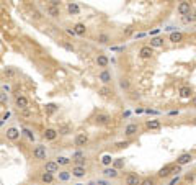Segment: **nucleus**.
<instances>
[{"label": "nucleus", "instance_id": "nucleus-1", "mask_svg": "<svg viewBox=\"0 0 196 185\" xmlns=\"http://www.w3.org/2000/svg\"><path fill=\"white\" fill-rule=\"evenodd\" d=\"M33 159H36V161H46V159H48V149H46V146H43V144L34 146V149H33Z\"/></svg>", "mask_w": 196, "mask_h": 185}, {"label": "nucleus", "instance_id": "nucleus-2", "mask_svg": "<svg viewBox=\"0 0 196 185\" xmlns=\"http://www.w3.org/2000/svg\"><path fill=\"white\" fill-rule=\"evenodd\" d=\"M139 57L141 59H144V61H147V59H151V57L154 56V48L152 46H149V44H144V46H141L139 48Z\"/></svg>", "mask_w": 196, "mask_h": 185}, {"label": "nucleus", "instance_id": "nucleus-3", "mask_svg": "<svg viewBox=\"0 0 196 185\" xmlns=\"http://www.w3.org/2000/svg\"><path fill=\"white\" fill-rule=\"evenodd\" d=\"M90 138H88V133H79L75 134V139H74V144H75L77 148H85L88 144Z\"/></svg>", "mask_w": 196, "mask_h": 185}, {"label": "nucleus", "instance_id": "nucleus-4", "mask_svg": "<svg viewBox=\"0 0 196 185\" xmlns=\"http://www.w3.org/2000/svg\"><path fill=\"white\" fill-rule=\"evenodd\" d=\"M141 182H142V178L136 172H129L124 177V185H141Z\"/></svg>", "mask_w": 196, "mask_h": 185}, {"label": "nucleus", "instance_id": "nucleus-5", "mask_svg": "<svg viewBox=\"0 0 196 185\" xmlns=\"http://www.w3.org/2000/svg\"><path fill=\"white\" fill-rule=\"evenodd\" d=\"M177 13L180 16H186L191 13V3L190 2H180L177 5Z\"/></svg>", "mask_w": 196, "mask_h": 185}, {"label": "nucleus", "instance_id": "nucleus-6", "mask_svg": "<svg viewBox=\"0 0 196 185\" xmlns=\"http://www.w3.org/2000/svg\"><path fill=\"white\" fill-rule=\"evenodd\" d=\"M15 107L18 110H26L30 108V100L25 95H15Z\"/></svg>", "mask_w": 196, "mask_h": 185}, {"label": "nucleus", "instance_id": "nucleus-7", "mask_svg": "<svg viewBox=\"0 0 196 185\" xmlns=\"http://www.w3.org/2000/svg\"><path fill=\"white\" fill-rule=\"evenodd\" d=\"M123 133H124V136H126V138L136 136L137 133H139V125H137V123H129V125H126Z\"/></svg>", "mask_w": 196, "mask_h": 185}, {"label": "nucleus", "instance_id": "nucleus-8", "mask_svg": "<svg viewBox=\"0 0 196 185\" xmlns=\"http://www.w3.org/2000/svg\"><path fill=\"white\" fill-rule=\"evenodd\" d=\"M98 80H100L103 85H109L111 80H113V76H111V72H109L108 69H103V71L98 74Z\"/></svg>", "mask_w": 196, "mask_h": 185}, {"label": "nucleus", "instance_id": "nucleus-9", "mask_svg": "<svg viewBox=\"0 0 196 185\" xmlns=\"http://www.w3.org/2000/svg\"><path fill=\"white\" fill-rule=\"evenodd\" d=\"M109 121H111V117L108 113H98L95 117V125H98V126H106Z\"/></svg>", "mask_w": 196, "mask_h": 185}, {"label": "nucleus", "instance_id": "nucleus-10", "mask_svg": "<svg viewBox=\"0 0 196 185\" xmlns=\"http://www.w3.org/2000/svg\"><path fill=\"white\" fill-rule=\"evenodd\" d=\"M98 95L100 97H103V98H113L114 97V92H113V89L109 87V85H101L100 89H98Z\"/></svg>", "mask_w": 196, "mask_h": 185}, {"label": "nucleus", "instance_id": "nucleus-11", "mask_svg": "<svg viewBox=\"0 0 196 185\" xmlns=\"http://www.w3.org/2000/svg\"><path fill=\"white\" fill-rule=\"evenodd\" d=\"M191 161H193V154H191V152H183V154H180V156L177 157V164L183 167V165L190 164Z\"/></svg>", "mask_w": 196, "mask_h": 185}, {"label": "nucleus", "instance_id": "nucleus-12", "mask_svg": "<svg viewBox=\"0 0 196 185\" xmlns=\"http://www.w3.org/2000/svg\"><path fill=\"white\" fill-rule=\"evenodd\" d=\"M173 165H175V164H167L165 167H162V169L159 170L157 177H160V178H168V177H172V175H173V174H172V170H173Z\"/></svg>", "mask_w": 196, "mask_h": 185}, {"label": "nucleus", "instance_id": "nucleus-13", "mask_svg": "<svg viewBox=\"0 0 196 185\" xmlns=\"http://www.w3.org/2000/svg\"><path fill=\"white\" fill-rule=\"evenodd\" d=\"M5 136H7L8 141H16L20 138V130L15 128V126H10V128H7V133H5Z\"/></svg>", "mask_w": 196, "mask_h": 185}, {"label": "nucleus", "instance_id": "nucleus-14", "mask_svg": "<svg viewBox=\"0 0 196 185\" xmlns=\"http://www.w3.org/2000/svg\"><path fill=\"white\" fill-rule=\"evenodd\" d=\"M57 136H59V133H57L56 128H46L43 131V138H44L46 141H54Z\"/></svg>", "mask_w": 196, "mask_h": 185}, {"label": "nucleus", "instance_id": "nucleus-15", "mask_svg": "<svg viewBox=\"0 0 196 185\" xmlns=\"http://www.w3.org/2000/svg\"><path fill=\"white\" fill-rule=\"evenodd\" d=\"M46 15L49 16V18H59L61 16V8H57V7H53V5H46Z\"/></svg>", "mask_w": 196, "mask_h": 185}, {"label": "nucleus", "instance_id": "nucleus-16", "mask_svg": "<svg viewBox=\"0 0 196 185\" xmlns=\"http://www.w3.org/2000/svg\"><path fill=\"white\" fill-rule=\"evenodd\" d=\"M160 128H162V123H160V120H147L146 121V130L149 131H159Z\"/></svg>", "mask_w": 196, "mask_h": 185}, {"label": "nucleus", "instance_id": "nucleus-17", "mask_svg": "<svg viewBox=\"0 0 196 185\" xmlns=\"http://www.w3.org/2000/svg\"><path fill=\"white\" fill-rule=\"evenodd\" d=\"M87 174V169L85 167H80V165H72V170H70V175L75 177V178H82Z\"/></svg>", "mask_w": 196, "mask_h": 185}, {"label": "nucleus", "instance_id": "nucleus-18", "mask_svg": "<svg viewBox=\"0 0 196 185\" xmlns=\"http://www.w3.org/2000/svg\"><path fill=\"white\" fill-rule=\"evenodd\" d=\"M178 95H180V98H193V89L188 85H181L178 89Z\"/></svg>", "mask_w": 196, "mask_h": 185}, {"label": "nucleus", "instance_id": "nucleus-19", "mask_svg": "<svg viewBox=\"0 0 196 185\" xmlns=\"http://www.w3.org/2000/svg\"><path fill=\"white\" fill-rule=\"evenodd\" d=\"M44 172L56 174V172H59V164H57L56 161H48V162L44 164Z\"/></svg>", "mask_w": 196, "mask_h": 185}, {"label": "nucleus", "instance_id": "nucleus-20", "mask_svg": "<svg viewBox=\"0 0 196 185\" xmlns=\"http://www.w3.org/2000/svg\"><path fill=\"white\" fill-rule=\"evenodd\" d=\"M95 62H96V66H98V67H101V71H103V69H106V67H108L109 59H108V56H105V54H98V56H96V59H95Z\"/></svg>", "mask_w": 196, "mask_h": 185}, {"label": "nucleus", "instance_id": "nucleus-21", "mask_svg": "<svg viewBox=\"0 0 196 185\" xmlns=\"http://www.w3.org/2000/svg\"><path fill=\"white\" fill-rule=\"evenodd\" d=\"M57 133H59V136H69V134H72V125H69V123L59 125Z\"/></svg>", "mask_w": 196, "mask_h": 185}, {"label": "nucleus", "instance_id": "nucleus-22", "mask_svg": "<svg viewBox=\"0 0 196 185\" xmlns=\"http://www.w3.org/2000/svg\"><path fill=\"white\" fill-rule=\"evenodd\" d=\"M183 39H185V34L181 31H172L168 34V41H172V43H181Z\"/></svg>", "mask_w": 196, "mask_h": 185}, {"label": "nucleus", "instance_id": "nucleus-23", "mask_svg": "<svg viewBox=\"0 0 196 185\" xmlns=\"http://www.w3.org/2000/svg\"><path fill=\"white\" fill-rule=\"evenodd\" d=\"M118 85H119V89L124 90V92H129L131 90V80L128 77H121L118 80Z\"/></svg>", "mask_w": 196, "mask_h": 185}, {"label": "nucleus", "instance_id": "nucleus-24", "mask_svg": "<svg viewBox=\"0 0 196 185\" xmlns=\"http://www.w3.org/2000/svg\"><path fill=\"white\" fill-rule=\"evenodd\" d=\"M67 11H69V15H79L80 13V7L75 3V2H70V3H67Z\"/></svg>", "mask_w": 196, "mask_h": 185}, {"label": "nucleus", "instance_id": "nucleus-25", "mask_svg": "<svg viewBox=\"0 0 196 185\" xmlns=\"http://www.w3.org/2000/svg\"><path fill=\"white\" fill-rule=\"evenodd\" d=\"M164 44H165V39L160 38V36L151 38V43H149V46H152V48H162Z\"/></svg>", "mask_w": 196, "mask_h": 185}, {"label": "nucleus", "instance_id": "nucleus-26", "mask_svg": "<svg viewBox=\"0 0 196 185\" xmlns=\"http://www.w3.org/2000/svg\"><path fill=\"white\" fill-rule=\"evenodd\" d=\"M74 30H75L77 36H85V34H87V26H85L83 23H75V25H74Z\"/></svg>", "mask_w": 196, "mask_h": 185}, {"label": "nucleus", "instance_id": "nucleus-27", "mask_svg": "<svg viewBox=\"0 0 196 185\" xmlns=\"http://www.w3.org/2000/svg\"><path fill=\"white\" fill-rule=\"evenodd\" d=\"M103 175L108 177V178H116L118 177V169H114V167H106V169L103 170Z\"/></svg>", "mask_w": 196, "mask_h": 185}, {"label": "nucleus", "instance_id": "nucleus-28", "mask_svg": "<svg viewBox=\"0 0 196 185\" xmlns=\"http://www.w3.org/2000/svg\"><path fill=\"white\" fill-rule=\"evenodd\" d=\"M39 178H41V182H43V183H48V185H49V183H53V182H54V174H49V172H43Z\"/></svg>", "mask_w": 196, "mask_h": 185}, {"label": "nucleus", "instance_id": "nucleus-29", "mask_svg": "<svg viewBox=\"0 0 196 185\" xmlns=\"http://www.w3.org/2000/svg\"><path fill=\"white\" fill-rule=\"evenodd\" d=\"M96 41L100 43V44H109L111 38H109L106 33H100V34H98V38H96Z\"/></svg>", "mask_w": 196, "mask_h": 185}, {"label": "nucleus", "instance_id": "nucleus-30", "mask_svg": "<svg viewBox=\"0 0 196 185\" xmlns=\"http://www.w3.org/2000/svg\"><path fill=\"white\" fill-rule=\"evenodd\" d=\"M56 162L59 165H69V164H70V159L66 157V156H59V157L56 159Z\"/></svg>", "mask_w": 196, "mask_h": 185}, {"label": "nucleus", "instance_id": "nucleus-31", "mask_svg": "<svg viewBox=\"0 0 196 185\" xmlns=\"http://www.w3.org/2000/svg\"><path fill=\"white\" fill-rule=\"evenodd\" d=\"M61 46H62L66 51H69V53H74V51H75V46L70 44V43H67V41H61Z\"/></svg>", "mask_w": 196, "mask_h": 185}, {"label": "nucleus", "instance_id": "nucleus-32", "mask_svg": "<svg viewBox=\"0 0 196 185\" xmlns=\"http://www.w3.org/2000/svg\"><path fill=\"white\" fill-rule=\"evenodd\" d=\"M111 162H113V159H111V156H109V154H105L101 157V164L105 165V167H109V165H111Z\"/></svg>", "mask_w": 196, "mask_h": 185}, {"label": "nucleus", "instance_id": "nucleus-33", "mask_svg": "<svg viewBox=\"0 0 196 185\" xmlns=\"http://www.w3.org/2000/svg\"><path fill=\"white\" fill-rule=\"evenodd\" d=\"M74 165H80V167H85L87 165V159L83 157V156H80V157H77V159H74Z\"/></svg>", "mask_w": 196, "mask_h": 185}, {"label": "nucleus", "instance_id": "nucleus-34", "mask_svg": "<svg viewBox=\"0 0 196 185\" xmlns=\"http://www.w3.org/2000/svg\"><path fill=\"white\" fill-rule=\"evenodd\" d=\"M56 110H57L56 103H48V105H46V115H53Z\"/></svg>", "mask_w": 196, "mask_h": 185}, {"label": "nucleus", "instance_id": "nucleus-35", "mask_svg": "<svg viewBox=\"0 0 196 185\" xmlns=\"http://www.w3.org/2000/svg\"><path fill=\"white\" fill-rule=\"evenodd\" d=\"M181 21L183 23H193V21H196V15L194 13H190L186 16H181Z\"/></svg>", "mask_w": 196, "mask_h": 185}, {"label": "nucleus", "instance_id": "nucleus-36", "mask_svg": "<svg viewBox=\"0 0 196 185\" xmlns=\"http://www.w3.org/2000/svg\"><path fill=\"white\" fill-rule=\"evenodd\" d=\"M141 185H155V178L154 177H144Z\"/></svg>", "mask_w": 196, "mask_h": 185}, {"label": "nucleus", "instance_id": "nucleus-37", "mask_svg": "<svg viewBox=\"0 0 196 185\" xmlns=\"http://www.w3.org/2000/svg\"><path fill=\"white\" fill-rule=\"evenodd\" d=\"M129 98H131L132 102H136V100H139V98H141V94L137 90H131L129 92Z\"/></svg>", "mask_w": 196, "mask_h": 185}, {"label": "nucleus", "instance_id": "nucleus-38", "mask_svg": "<svg viewBox=\"0 0 196 185\" xmlns=\"http://www.w3.org/2000/svg\"><path fill=\"white\" fill-rule=\"evenodd\" d=\"M20 113H21V117L23 118H30V117H33V112H30V110H20Z\"/></svg>", "mask_w": 196, "mask_h": 185}, {"label": "nucleus", "instance_id": "nucleus-39", "mask_svg": "<svg viewBox=\"0 0 196 185\" xmlns=\"http://www.w3.org/2000/svg\"><path fill=\"white\" fill-rule=\"evenodd\" d=\"M194 177H196V174H194V172H190V174H186V175H185V180L191 183V182L194 180Z\"/></svg>", "mask_w": 196, "mask_h": 185}, {"label": "nucleus", "instance_id": "nucleus-40", "mask_svg": "<svg viewBox=\"0 0 196 185\" xmlns=\"http://www.w3.org/2000/svg\"><path fill=\"white\" fill-rule=\"evenodd\" d=\"M31 16H33L34 20H41V13H39L38 10H33V11H31Z\"/></svg>", "mask_w": 196, "mask_h": 185}, {"label": "nucleus", "instance_id": "nucleus-41", "mask_svg": "<svg viewBox=\"0 0 196 185\" xmlns=\"http://www.w3.org/2000/svg\"><path fill=\"white\" fill-rule=\"evenodd\" d=\"M49 5H53V7L61 8V2H59V0H49Z\"/></svg>", "mask_w": 196, "mask_h": 185}, {"label": "nucleus", "instance_id": "nucleus-42", "mask_svg": "<svg viewBox=\"0 0 196 185\" xmlns=\"http://www.w3.org/2000/svg\"><path fill=\"white\" fill-rule=\"evenodd\" d=\"M5 76H8V77H13L15 76V71H13V69H7V71H5Z\"/></svg>", "mask_w": 196, "mask_h": 185}, {"label": "nucleus", "instance_id": "nucleus-43", "mask_svg": "<svg viewBox=\"0 0 196 185\" xmlns=\"http://www.w3.org/2000/svg\"><path fill=\"white\" fill-rule=\"evenodd\" d=\"M129 144H131V141H124V143H118L116 146H118V148H128Z\"/></svg>", "mask_w": 196, "mask_h": 185}, {"label": "nucleus", "instance_id": "nucleus-44", "mask_svg": "<svg viewBox=\"0 0 196 185\" xmlns=\"http://www.w3.org/2000/svg\"><path fill=\"white\" fill-rule=\"evenodd\" d=\"M69 34H70V36H77V33H75V30H74V28H67L66 30Z\"/></svg>", "mask_w": 196, "mask_h": 185}, {"label": "nucleus", "instance_id": "nucleus-45", "mask_svg": "<svg viewBox=\"0 0 196 185\" xmlns=\"http://www.w3.org/2000/svg\"><path fill=\"white\" fill-rule=\"evenodd\" d=\"M25 133H26V136H28V138H30V139H31V141L34 139V136L31 134V131H30V130H25Z\"/></svg>", "mask_w": 196, "mask_h": 185}, {"label": "nucleus", "instance_id": "nucleus-46", "mask_svg": "<svg viewBox=\"0 0 196 185\" xmlns=\"http://www.w3.org/2000/svg\"><path fill=\"white\" fill-rule=\"evenodd\" d=\"M123 164H124V162H123L121 159H119V161H116V162H114V169H116V167H121Z\"/></svg>", "mask_w": 196, "mask_h": 185}, {"label": "nucleus", "instance_id": "nucleus-47", "mask_svg": "<svg viewBox=\"0 0 196 185\" xmlns=\"http://www.w3.org/2000/svg\"><path fill=\"white\" fill-rule=\"evenodd\" d=\"M191 105L196 108V97H193V98H191Z\"/></svg>", "mask_w": 196, "mask_h": 185}, {"label": "nucleus", "instance_id": "nucleus-48", "mask_svg": "<svg viewBox=\"0 0 196 185\" xmlns=\"http://www.w3.org/2000/svg\"><path fill=\"white\" fill-rule=\"evenodd\" d=\"M191 123H193V125H194V126H196V117H194V118H193V121H191Z\"/></svg>", "mask_w": 196, "mask_h": 185}]
</instances>
